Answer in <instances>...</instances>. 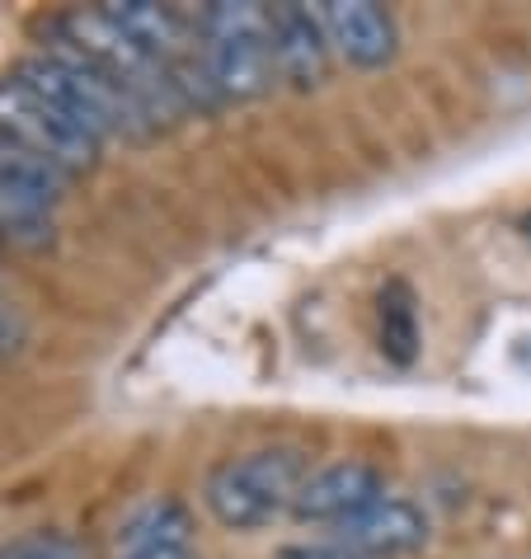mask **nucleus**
Masks as SVG:
<instances>
[{"instance_id": "obj_6", "label": "nucleus", "mask_w": 531, "mask_h": 559, "mask_svg": "<svg viewBox=\"0 0 531 559\" xmlns=\"http://www.w3.org/2000/svg\"><path fill=\"white\" fill-rule=\"evenodd\" d=\"M386 499V479L371 461H330L320 471H310V479L296 493L292 512L302 522H316V526H334L367 512L371 503Z\"/></svg>"}, {"instance_id": "obj_9", "label": "nucleus", "mask_w": 531, "mask_h": 559, "mask_svg": "<svg viewBox=\"0 0 531 559\" xmlns=\"http://www.w3.org/2000/svg\"><path fill=\"white\" fill-rule=\"evenodd\" d=\"M324 28H330L334 52L357 71H381L390 57H396V20L390 10L371 5V0H324L320 10Z\"/></svg>"}, {"instance_id": "obj_3", "label": "nucleus", "mask_w": 531, "mask_h": 559, "mask_svg": "<svg viewBox=\"0 0 531 559\" xmlns=\"http://www.w3.org/2000/svg\"><path fill=\"white\" fill-rule=\"evenodd\" d=\"M198 57L208 67L216 99H259L278 75L269 5L255 0H216L198 14Z\"/></svg>"}, {"instance_id": "obj_10", "label": "nucleus", "mask_w": 531, "mask_h": 559, "mask_svg": "<svg viewBox=\"0 0 531 559\" xmlns=\"http://www.w3.org/2000/svg\"><path fill=\"white\" fill-rule=\"evenodd\" d=\"M108 20H114L122 34H128L146 57H155L161 67L179 71L189 61V24H184L179 10L155 5V0H108L99 5Z\"/></svg>"}, {"instance_id": "obj_8", "label": "nucleus", "mask_w": 531, "mask_h": 559, "mask_svg": "<svg viewBox=\"0 0 531 559\" xmlns=\"http://www.w3.org/2000/svg\"><path fill=\"white\" fill-rule=\"evenodd\" d=\"M330 540L349 546L367 559H396V555H414L428 540V512L410 503V499H381L371 503L367 512L339 522Z\"/></svg>"}, {"instance_id": "obj_13", "label": "nucleus", "mask_w": 531, "mask_h": 559, "mask_svg": "<svg viewBox=\"0 0 531 559\" xmlns=\"http://www.w3.org/2000/svg\"><path fill=\"white\" fill-rule=\"evenodd\" d=\"M278 559H367L349 546H339V540H296V546H283Z\"/></svg>"}, {"instance_id": "obj_2", "label": "nucleus", "mask_w": 531, "mask_h": 559, "mask_svg": "<svg viewBox=\"0 0 531 559\" xmlns=\"http://www.w3.org/2000/svg\"><path fill=\"white\" fill-rule=\"evenodd\" d=\"M306 479L310 456L302 447H259L216 465L202 485V503L231 532H259L296 503Z\"/></svg>"}, {"instance_id": "obj_12", "label": "nucleus", "mask_w": 531, "mask_h": 559, "mask_svg": "<svg viewBox=\"0 0 531 559\" xmlns=\"http://www.w3.org/2000/svg\"><path fill=\"white\" fill-rule=\"evenodd\" d=\"M0 559H81V550L61 532H34V536H20L14 546L0 550Z\"/></svg>"}, {"instance_id": "obj_4", "label": "nucleus", "mask_w": 531, "mask_h": 559, "mask_svg": "<svg viewBox=\"0 0 531 559\" xmlns=\"http://www.w3.org/2000/svg\"><path fill=\"white\" fill-rule=\"evenodd\" d=\"M0 132L24 151H34L38 160L57 165L61 175H81L99 160V142H90L75 122L61 118L20 75H0Z\"/></svg>"}, {"instance_id": "obj_1", "label": "nucleus", "mask_w": 531, "mask_h": 559, "mask_svg": "<svg viewBox=\"0 0 531 559\" xmlns=\"http://www.w3.org/2000/svg\"><path fill=\"white\" fill-rule=\"evenodd\" d=\"M14 75L34 85L61 118L75 122V128L99 146L108 136H142L151 128L146 108L137 104L132 90L61 34H52V43H43V52L20 61Z\"/></svg>"}, {"instance_id": "obj_5", "label": "nucleus", "mask_w": 531, "mask_h": 559, "mask_svg": "<svg viewBox=\"0 0 531 559\" xmlns=\"http://www.w3.org/2000/svg\"><path fill=\"white\" fill-rule=\"evenodd\" d=\"M71 175H61L57 165L38 160L34 151L10 142L0 132V236L14 240H48L52 236V207L61 203Z\"/></svg>"}, {"instance_id": "obj_7", "label": "nucleus", "mask_w": 531, "mask_h": 559, "mask_svg": "<svg viewBox=\"0 0 531 559\" xmlns=\"http://www.w3.org/2000/svg\"><path fill=\"white\" fill-rule=\"evenodd\" d=\"M269 24H273V57H278V75L296 90H316L330 81V57H334V43H330V28L310 5H273L269 10Z\"/></svg>"}, {"instance_id": "obj_11", "label": "nucleus", "mask_w": 531, "mask_h": 559, "mask_svg": "<svg viewBox=\"0 0 531 559\" xmlns=\"http://www.w3.org/2000/svg\"><path fill=\"white\" fill-rule=\"evenodd\" d=\"M377 316H381V353L390 362L410 367L414 353H418V320H414V297L404 283H386L381 301H377Z\"/></svg>"}]
</instances>
